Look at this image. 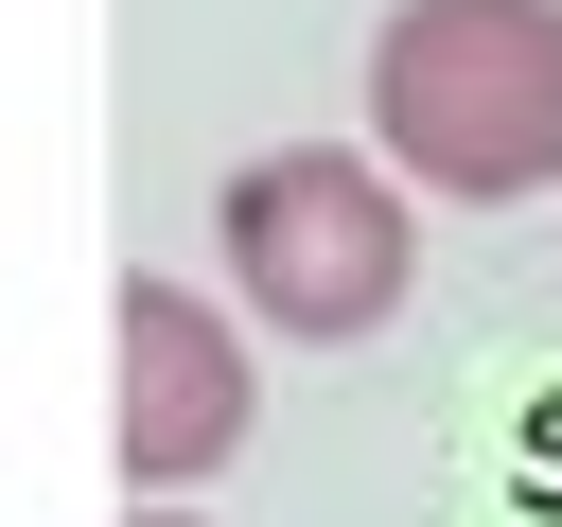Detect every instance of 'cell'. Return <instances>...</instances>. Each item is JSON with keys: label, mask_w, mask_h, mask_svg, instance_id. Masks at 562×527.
<instances>
[{"label": "cell", "mask_w": 562, "mask_h": 527, "mask_svg": "<svg viewBox=\"0 0 562 527\" xmlns=\"http://www.w3.org/2000/svg\"><path fill=\"white\" fill-rule=\"evenodd\" d=\"M369 158L439 211L562 193V0H386L369 18Z\"/></svg>", "instance_id": "cell-1"}, {"label": "cell", "mask_w": 562, "mask_h": 527, "mask_svg": "<svg viewBox=\"0 0 562 527\" xmlns=\"http://www.w3.org/2000/svg\"><path fill=\"white\" fill-rule=\"evenodd\" d=\"M211 264H228V316L281 334V351H351L404 316L422 281V193L369 158V141H263L228 193H211Z\"/></svg>", "instance_id": "cell-2"}, {"label": "cell", "mask_w": 562, "mask_h": 527, "mask_svg": "<svg viewBox=\"0 0 562 527\" xmlns=\"http://www.w3.org/2000/svg\"><path fill=\"white\" fill-rule=\"evenodd\" d=\"M246 404H263L246 316L193 299V281H158V264H123V299H105V457H123V509L211 492L246 457Z\"/></svg>", "instance_id": "cell-3"}, {"label": "cell", "mask_w": 562, "mask_h": 527, "mask_svg": "<svg viewBox=\"0 0 562 527\" xmlns=\"http://www.w3.org/2000/svg\"><path fill=\"white\" fill-rule=\"evenodd\" d=\"M123 527H193V509H123Z\"/></svg>", "instance_id": "cell-4"}]
</instances>
